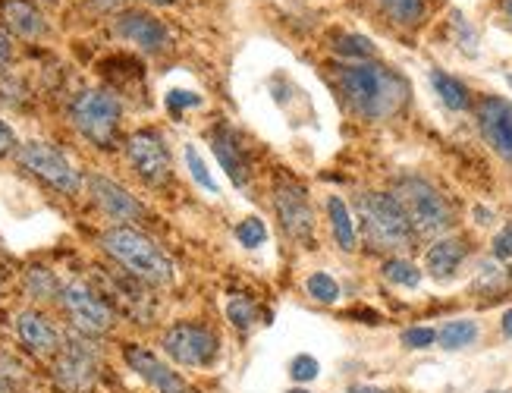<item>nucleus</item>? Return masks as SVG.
Wrapping results in <instances>:
<instances>
[{
  "label": "nucleus",
  "mask_w": 512,
  "mask_h": 393,
  "mask_svg": "<svg viewBox=\"0 0 512 393\" xmlns=\"http://www.w3.org/2000/svg\"><path fill=\"white\" fill-rule=\"evenodd\" d=\"M340 89H343L352 111L368 120L393 117L409 98V82L399 73L381 67V63H371V60L346 67L340 73Z\"/></svg>",
  "instance_id": "nucleus-1"
},
{
  "label": "nucleus",
  "mask_w": 512,
  "mask_h": 393,
  "mask_svg": "<svg viewBox=\"0 0 512 393\" xmlns=\"http://www.w3.org/2000/svg\"><path fill=\"white\" fill-rule=\"evenodd\" d=\"M101 249L114 258L117 265H123L132 277L151 283V287H167L173 280L170 255L136 227H110L101 236Z\"/></svg>",
  "instance_id": "nucleus-2"
},
{
  "label": "nucleus",
  "mask_w": 512,
  "mask_h": 393,
  "mask_svg": "<svg viewBox=\"0 0 512 393\" xmlns=\"http://www.w3.org/2000/svg\"><path fill=\"white\" fill-rule=\"evenodd\" d=\"M355 208L362 214L365 236L374 249H409L412 246L415 230L393 195L362 192V195H355Z\"/></svg>",
  "instance_id": "nucleus-3"
},
{
  "label": "nucleus",
  "mask_w": 512,
  "mask_h": 393,
  "mask_svg": "<svg viewBox=\"0 0 512 393\" xmlns=\"http://www.w3.org/2000/svg\"><path fill=\"white\" fill-rule=\"evenodd\" d=\"M393 199L399 202V208L406 211L412 230L421 236H437L453 224V211H450L447 199H443V195L421 177L396 180Z\"/></svg>",
  "instance_id": "nucleus-4"
},
{
  "label": "nucleus",
  "mask_w": 512,
  "mask_h": 393,
  "mask_svg": "<svg viewBox=\"0 0 512 393\" xmlns=\"http://www.w3.org/2000/svg\"><path fill=\"white\" fill-rule=\"evenodd\" d=\"M120 114H123L120 101L110 92H98V89L82 92L70 107L73 126L98 148H114L117 129H120Z\"/></svg>",
  "instance_id": "nucleus-5"
},
{
  "label": "nucleus",
  "mask_w": 512,
  "mask_h": 393,
  "mask_svg": "<svg viewBox=\"0 0 512 393\" xmlns=\"http://www.w3.org/2000/svg\"><path fill=\"white\" fill-rule=\"evenodd\" d=\"M54 381L66 393H88L98 381V353L88 343L85 334H70L63 340L57 362H54Z\"/></svg>",
  "instance_id": "nucleus-6"
},
{
  "label": "nucleus",
  "mask_w": 512,
  "mask_h": 393,
  "mask_svg": "<svg viewBox=\"0 0 512 393\" xmlns=\"http://www.w3.org/2000/svg\"><path fill=\"white\" fill-rule=\"evenodd\" d=\"M60 305H63V312L70 315L76 331L85 337H101L110 331V324H114V309L82 280L66 283L60 290Z\"/></svg>",
  "instance_id": "nucleus-7"
},
{
  "label": "nucleus",
  "mask_w": 512,
  "mask_h": 393,
  "mask_svg": "<svg viewBox=\"0 0 512 393\" xmlns=\"http://www.w3.org/2000/svg\"><path fill=\"white\" fill-rule=\"evenodd\" d=\"M19 164L26 167L29 173H35L38 180H44L48 186H54L57 192L76 195L82 189V177L79 170L66 161L57 148H51L48 142H26L19 145Z\"/></svg>",
  "instance_id": "nucleus-8"
},
{
  "label": "nucleus",
  "mask_w": 512,
  "mask_h": 393,
  "mask_svg": "<svg viewBox=\"0 0 512 393\" xmlns=\"http://www.w3.org/2000/svg\"><path fill=\"white\" fill-rule=\"evenodd\" d=\"M164 353L186 368H205L217 359V337L202 324L176 321L164 334Z\"/></svg>",
  "instance_id": "nucleus-9"
},
{
  "label": "nucleus",
  "mask_w": 512,
  "mask_h": 393,
  "mask_svg": "<svg viewBox=\"0 0 512 393\" xmlns=\"http://www.w3.org/2000/svg\"><path fill=\"white\" fill-rule=\"evenodd\" d=\"M126 158L148 186H167L173 177L170 151L154 129H142V133H132L126 139Z\"/></svg>",
  "instance_id": "nucleus-10"
},
{
  "label": "nucleus",
  "mask_w": 512,
  "mask_h": 393,
  "mask_svg": "<svg viewBox=\"0 0 512 393\" xmlns=\"http://www.w3.org/2000/svg\"><path fill=\"white\" fill-rule=\"evenodd\" d=\"M274 205H277L283 230L293 239H299V243H308L311 233H315V214H311L305 189L299 183H293V180H283L277 186Z\"/></svg>",
  "instance_id": "nucleus-11"
},
{
  "label": "nucleus",
  "mask_w": 512,
  "mask_h": 393,
  "mask_svg": "<svg viewBox=\"0 0 512 393\" xmlns=\"http://www.w3.org/2000/svg\"><path fill=\"white\" fill-rule=\"evenodd\" d=\"M478 129L484 142L512 164V101L484 98L478 104Z\"/></svg>",
  "instance_id": "nucleus-12"
},
{
  "label": "nucleus",
  "mask_w": 512,
  "mask_h": 393,
  "mask_svg": "<svg viewBox=\"0 0 512 393\" xmlns=\"http://www.w3.org/2000/svg\"><path fill=\"white\" fill-rule=\"evenodd\" d=\"M123 359H126V365L136 371V375L145 381V384H151L158 393H192L189 390V384L176 375V371H170L158 356L151 353V349H145V346H136V343H129V346H123Z\"/></svg>",
  "instance_id": "nucleus-13"
},
{
  "label": "nucleus",
  "mask_w": 512,
  "mask_h": 393,
  "mask_svg": "<svg viewBox=\"0 0 512 393\" xmlns=\"http://www.w3.org/2000/svg\"><path fill=\"white\" fill-rule=\"evenodd\" d=\"M117 35L123 38V41H129V45H136V48H142L145 54H158V51H164L167 48V41H170V35H167V29H164V23L161 19H154L151 13H139V10H129V13H123L120 19H117Z\"/></svg>",
  "instance_id": "nucleus-14"
},
{
  "label": "nucleus",
  "mask_w": 512,
  "mask_h": 393,
  "mask_svg": "<svg viewBox=\"0 0 512 393\" xmlns=\"http://www.w3.org/2000/svg\"><path fill=\"white\" fill-rule=\"evenodd\" d=\"M88 189H92V199L98 202V208L107 217H114V221H139V217L145 214V208H142V202L136 199V195H129L114 180L92 177V180H88Z\"/></svg>",
  "instance_id": "nucleus-15"
},
{
  "label": "nucleus",
  "mask_w": 512,
  "mask_h": 393,
  "mask_svg": "<svg viewBox=\"0 0 512 393\" xmlns=\"http://www.w3.org/2000/svg\"><path fill=\"white\" fill-rule=\"evenodd\" d=\"M16 337L22 340V346L32 349L35 356H54L63 346V334L41 312H19Z\"/></svg>",
  "instance_id": "nucleus-16"
},
{
  "label": "nucleus",
  "mask_w": 512,
  "mask_h": 393,
  "mask_svg": "<svg viewBox=\"0 0 512 393\" xmlns=\"http://www.w3.org/2000/svg\"><path fill=\"white\" fill-rule=\"evenodd\" d=\"M0 23L16 38H26V41H35L48 32V23H44L41 10L32 0H0Z\"/></svg>",
  "instance_id": "nucleus-17"
},
{
  "label": "nucleus",
  "mask_w": 512,
  "mask_h": 393,
  "mask_svg": "<svg viewBox=\"0 0 512 393\" xmlns=\"http://www.w3.org/2000/svg\"><path fill=\"white\" fill-rule=\"evenodd\" d=\"M211 148H214V155L220 161V167H224L230 173V180L242 189L249 183V170H246V161H242V145L236 139L233 129L227 126H220L211 133Z\"/></svg>",
  "instance_id": "nucleus-18"
},
{
  "label": "nucleus",
  "mask_w": 512,
  "mask_h": 393,
  "mask_svg": "<svg viewBox=\"0 0 512 393\" xmlns=\"http://www.w3.org/2000/svg\"><path fill=\"white\" fill-rule=\"evenodd\" d=\"M465 258V243L462 239H437V243L428 249L425 265L434 277H450Z\"/></svg>",
  "instance_id": "nucleus-19"
},
{
  "label": "nucleus",
  "mask_w": 512,
  "mask_h": 393,
  "mask_svg": "<svg viewBox=\"0 0 512 393\" xmlns=\"http://www.w3.org/2000/svg\"><path fill=\"white\" fill-rule=\"evenodd\" d=\"M327 214H330V227H333V239L343 252L355 249V224H352V214L346 208V202L340 195H330L327 199Z\"/></svg>",
  "instance_id": "nucleus-20"
},
{
  "label": "nucleus",
  "mask_w": 512,
  "mask_h": 393,
  "mask_svg": "<svg viewBox=\"0 0 512 393\" xmlns=\"http://www.w3.org/2000/svg\"><path fill=\"white\" fill-rule=\"evenodd\" d=\"M431 85H434V92L440 95V101L447 104L450 111H465V107H469V89H465L459 79L447 76L443 70H434Z\"/></svg>",
  "instance_id": "nucleus-21"
},
{
  "label": "nucleus",
  "mask_w": 512,
  "mask_h": 393,
  "mask_svg": "<svg viewBox=\"0 0 512 393\" xmlns=\"http://www.w3.org/2000/svg\"><path fill=\"white\" fill-rule=\"evenodd\" d=\"M478 340V324L469 321V318H459V321H447L437 331V343L443 349H462Z\"/></svg>",
  "instance_id": "nucleus-22"
},
{
  "label": "nucleus",
  "mask_w": 512,
  "mask_h": 393,
  "mask_svg": "<svg viewBox=\"0 0 512 393\" xmlns=\"http://www.w3.org/2000/svg\"><path fill=\"white\" fill-rule=\"evenodd\" d=\"M381 7L399 26H415L425 16V0H381Z\"/></svg>",
  "instance_id": "nucleus-23"
},
{
  "label": "nucleus",
  "mask_w": 512,
  "mask_h": 393,
  "mask_svg": "<svg viewBox=\"0 0 512 393\" xmlns=\"http://www.w3.org/2000/svg\"><path fill=\"white\" fill-rule=\"evenodd\" d=\"M60 290L63 287H60L57 277L48 268H32L26 274V293L32 299H60Z\"/></svg>",
  "instance_id": "nucleus-24"
},
{
  "label": "nucleus",
  "mask_w": 512,
  "mask_h": 393,
  "mask_svg": "<svg viewBox=\"0 0 512 393\" xmlns=\"http://www.w3.org/2000/svg\"><path fill=\"white\" fill-rule=\"evenodd\" d=\"M384 277L390 283H396V287H409V290L421 283V271L412 265V261H406V258H390L387 265H384Z\"/></svg>",
  "instance_id": "nucleus-25"
},
{
  "label": "nucleus",
  "mask_w": 512,
  "mask_h": 393,
  "mask_svg": "<svg viewBox=\"0 0 512 393\" xmlns=\"http://www.w3.org/2000/svg\"><path fill=\"white\" fill-rule=\"evenodd\" d=\"M183 155H186V167H189V173H192V180H195L198 186H202V189H208L211 195H220V186H217V180L208 173L202 155H198V148H195V145H186V148H183Z\"/></svg>",
  "instance_id": "nucleus-26"
},
{
  "label": "nucleus",
  "mask_w": 512,
  "mask_h": 393,
  "mask_svg": "<svg viewBox=\"0 0 512 393\" xmlns=\"http://www.w3.org/2000/svg\"><path fill=\"white\" fill-rule=\"evenodd\" d=\"M308 296L311 299H318V302H324V305H330V302H337V296H340V287H337V280H333L330 274H324V271H318V274H311L308 277Z\"/></svg>",
  "instance_id": "nucleus-27"
},
{
  "label": "nucleus",
  "mask_w": 512,
  "mask_h": 393,
  "mask_svg": "<svg viewBox=\"0 0 512 393\" xmlns=\"http://www.w3.org/2000/svg\"><path fill=\"white\" fill-rule=\"evenodd\" d=\"M236 239L246 249H258V246H264V239H267V227H264V221L261 217H246L239 227H236Z\"/></svg>",
  "instance_id": "nucleus-28"
},
{
  "label": "nucleus",
  "mask_w": 512,
  "mask_h": 393,
  "mask_svg": "<svg viewBox=\"0 0 512 393\" xmlns=\"http://www.w3.org/2000/svg\"><path fill=\"white\" fill-rule=\"evenodd\" d=\"M227 318L233 321V327H252V321H255V305H252V299L249 296H233L230 302H227Z\"/></svg>",
  "instance_id": "nucleus-29"
},
{
  "label": "nucleus",
  "mask_w": 512,
  "mask_h": 393,
  "mask_svg": "<svg viewBox=\"0 0 512 393\" xmlns=\"http://www.w3.org/2000/svg\"><path fill=\"white\" fill-rule=\"evenodd\" d=\"M337 51H340L343 57H359V60L365 63L368 57H374V41L365 38V35H343V38H340V45H337Z\"/></svg>",
  "instance_id": "nucleus-30"
},
{
  "label": "nucleus",
  "mask_w": 512,
  "mask_h": 393,
  "mask_svg": "<svg viewBox=\"0 0 512 393\" xmlns=\"http://www.w3.org/2000/svg\"><path fill=\"white\" fill-rule=\"evenodd\" d=\"M318 371H321V365H318V359H311V356H296L293 365H289V375H293L296 381H302V384L315 381Z\"/></svg>",
  "instance_id": "nucleus-31"
},
{
  "label": "nucleus",
  "mask_w": 512,
  "mask_h": 393,
  "mask_svg": "<svg viewBox=\"0 0 512 393\" xmlns=\"http://www.w3.org/2000/svg\"><path fill=\"white\" fill-rule=\"evenodd\" d=\"M434 340H437V331H431V327H409L403 334V346H409V349H425Z\"/></svg>",
  "instance_id": "nucleus-32"
},
{
  "label": "nucleus",
  "mask_w": 512,
  "mask_h": 393,
  "mask_svg": "<svg viewBox=\"0 0 512 393\" xmlns=\"http://www.w3.org/2000/svg\"><path fill=\"white\" fill-rule=\"evenodd\" d=\"M198 104H202V98L192 95V92H180V89H176V92L167 95V107H170L173 114H180L183 107H198Z\"/></svg>",
  "instance_id": "nucleus-33"
},
{
  "label": "nucleus",
  "mask_w": 512,
  "mask_h": 393,
  "mask_svg": "<svg viewBox=\"0 0 512 393\" xmlns=\"http://www.w3.org/2000/svg\"><path fill=\"white\" fill-rule=\"evenodd\" d=\"M494 255H497V258H512V224H506V227L494 236Z\"/></svg>",
  "instance_id": "nucleus-34"
},
{
  "label": "nucleus",
  "mask_w": 512,
  "mask_h": 393,
  "mask_svg": "<svg viewBox=\"0 0 512 393\" xmlns=\"http://www.w3.org/2000/svg\"><path fill=\"white\" fill-rule=\"evenodd\" d=\"M13 151H19V142H16V133L13 129L0 120V158H7V155H13Z\"/></svg>",
  "instance_id": "nucleus-35"
},
{
  "label": "nucleus",
  "mask_w": 512,
  "mask_h": 393,
  "mask_svg": "<svg viewBox=\"0 0 512 393\" xmlns=\"http://www.w3.org/2000/svg\"><path fill=\"white\" fill-rule=\"evenodd\" d=\"M453 23H456V29H459L462 48L469 51V54H475V35H472V29H469V26H465V19H462V16L456 13V16H453Z\"/></svg>",
  "instance_id": "nucleus-36"
},
{
  "label": "nucleus",
  "mask_w": 512,
  "mask_h": 393,
  "mask_svg": "<svg viewBox=\"0 0 512 393\" xmlns=\"http://www.w3.org/2000/svg\"><path fill=\"white\" fill-rule=\"evenodd\" d=\"M10 57H13V45H10V38L0 32V67H4Z\"/></svg>",
  "instance_id": "nucleus-37"
},
{
  "label": "nucleus",
  "mask_w": 512,
  "mask_h": 393,
  "mask_svg": "<svg viewBox=\"0 0 512 393\" xmlns=\"http://www.w3.org/2000/svg\"><path fill=\"white\" fill-rule=\"evenodd\" d=\"M349 393H387V390H377V387H365V384H355V387H349Z\"/></svg>",
  "instance_id": "nucleus-38"
},
{
  "label": "nucleus",
  "mask_w": 512,
  "mask_h": 393,
  "mask_svg": "<svg viewBox=\"0 0 512 393\" xmlns=\"http://www.w3.org/2000/svg\"><path fill=\"white\" fill-rule=\"evenodd\" d=\"M503 334H506V337H512V309L503 315Z\"/></svg>",
  "instance_id": "nucleus-39"
},
{
  "label": "nucleus",
  "mask_w": 512,
  "mask_h": 393,
  "mask_svg": "<svg viewBox=\"0 0 512 393\" xmlns=\"http://www.w3.org/2000/svg\"><path fill=\"white\" fill-rule=\"evenodd\" d=\"M475 217H478V224H491V211H484V208H475Z\"/></svg>",
  "instance_id": "nucleus-40"
},
{
  "label": "nucleus",
  "mask_w": 512,
  "mask_h": 393,
  "mask_svg": "<svg viewBox=\"0 0 512 393\" xmlns=\"http://www.w3.org/2000/svg\"><path fill=\"white\" fill-rule=\"evenodd\" d=\"M148 4H158V7H170V4H176V0H148Z\"/></svg>",
  "instance_id": "nucleus-41"
},
{
  "label": "nucleus",
  "mask_w": 512,
  "mask_h": 393,
  "mask_svg": "<svg viewBox=\"0 0 512 393\" xmlns=\"http://www.w3.org/2000/svg\"><path fill=\"white\" fill-rule=\"evenodd\" d=\"M503 4H506V13L512 16V0H503Z\"/></svg>",
  "instance_id": "nucleus-42"
},
{
  "label": "nucleus",
  "mask_w": 512,
  "mask_h": 393,
  "mask_svg": "<svg viewBox=\"0 0 512 393\" xmlns=\"http://www.w3.org/2000/svg\"><path fill=\"white\" fill-rule=\"evenodd\" d=\"M289 393H308V390H289Z\"/></svg>",
  "instance_id": "nucleus-43"
},
{
  "label": "nucleus",
  "mask_w": 512,
  "mask_h": 393,
  "mask_svg": "<svg viewBox=\"0 0 512 393\" xmlns=\"http://www.w3.org/2000/svg\"><path fill=\"white\" fill-rule=\"evenodd\" d=\"M506 82H509V89H512V73H509V79H506Z\"/></svg>",
  "instance_id": "nucleus-44"
},
{
  "label": "nucleus",
  "mask_w": 512,
  "mask_h": 393,
  "mask_svg": "<svg viewBox=\"0 0 512 393\" xmlns=\"http://www.w3.org/2000/svg\"><path fill=\"white\" fill-rule=\"evenodd\" d=\"M491 393H509V390H491Z\"/></svg>",
  "instance_id": "nucleus-45"
},
{
  "label": "nucleus",
  "mask_w": 512,
  "mask_h": 393,
  "mask_svg": "<svg viewBox=\"0 0 512 393\" xmlns=\"http://www.w3.org/2000/svg\"><path fill=\"white\" fill-rule=\"evenodd\" d=\"M0 393H4V387H0Z\"/></svg>",
  "instance_id": "nucleus-46"
}]
</instances>
